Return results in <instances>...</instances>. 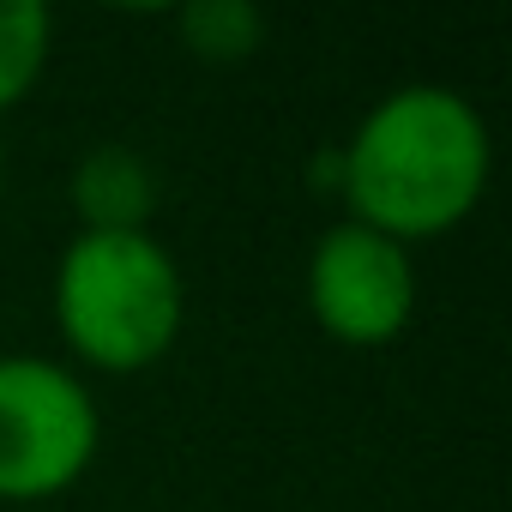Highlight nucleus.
I'll list each match as a JSON object with an SVG mask.
<instances>
[{"label": "nucleus", "instance_id": "obj_1", "mask_svg": "<svg viewBox=\"0 0 512 512\" xmlns=\"http://www.w3.org/2000/svg\"><path fill=\"white\" fill-rule=\"evenodd\" d=\"M488 169V121L464 91L398 85L338 145V199L350 223L410 247L458 229L482 205Z\"/></svg>", "mask_w": 512, "mask_h": 512}, {"label": "nucleus", "instance_id": "obj_2", "mask_svg": "<svg viewBox=\"0 0 512 512\" xmlns=\"http://www.w3.org/2000/svg\"><path fill=\"white\" fill-rule=\"evenodd\" d=\"M55 332L67 356L97 374H139L163 362L187 320L175 253L151 235H73L55 260Z\"/></svg>", "mask_w": 512, "mask_h": 512}, {"label": "nucleus", "instance_id": "obj_3", "mask_svg": "<svg viewBox=\"0 0 512 512\" xmlns=\"http://www.w3.org/2000/svg\"><path fill=\"white\" fill-rule=\"evenodd\" d=\"M103 446L91 386L49 356H0V500L37 506L67 494Z\"/></svg>", "mask_w": 512, "mask_h": 512}, {"label": "nucleus", "instance_id": "obj_4", "mask_svg": "<svg viewBox=\"0 0 512 512\" xmlns=\"http://www.w3.org/2000/svg\"><path fill=\"white\" fill-rule=\"evenodd\" d=\"M308 314L344 350H386L416 320V260L410 247L362 229L332 223L308 253Z\"/></svg>", "mask_w": 512, "mask_h": 512}, {"label": "nucleus", "instance_id": "obj_5", "mask_svg": "<svg viewBox=\"0 0 512 512\" xmlns=\"http://www.w3.org/2000/svg\"><path fill=\"white\" fill-rule=\"evenodd\" d=\"M73 211L85 235H133L151 229L157 211V169L133 145H97L73 169Z\"/></svg>", "mask_w": 512, "mask_h": 512}, {"label": "nucleus", "instance_id": "obj_6", "mask_svg": "<svg viewBox=\"0 0 512 512\" xmlns=\"http://www.w3.org/2000/svg\"><path fill=\"white\" fill-rule=\"evenodd\" d=\"M175 31L193 61L205 67H235L266 43V13L253 0H193L175 13Z\"/></svg>", "mask_w": 512, "mask_h": 512}, {"label": "nucleus", "instance_id": "obj_7", "mask_svg": "<svg viewBox=\"0 0 512 512\" xmlns=\"http://www.w3.org/2000/svg\"><path fill=\"white\" fill-rule=\"evenodd\" d=\"M55 49V19L43 0H0V115L19 109Z\"/></svg>", "mask_w": 512, "mask_h": 512}, {"label": "nucleus", "instance_id": "obj_8", "mask_svg": "<svg viewBox=\"0 0 512 512\" xmlns=\"http://www.w3.org/2000/svg\"><path fill=\"white\" fill-rule=\"evenodd\" d=\"M0 193H7V163H0Z\"/></svg>", "mask_w": 512, "mask_h": 512}]
</instances>
